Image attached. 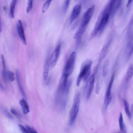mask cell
<instances>
[{
    "label": "cell",
    "mask_w": 133,
    "mask_h": 133,
    "mask_svg": "<svg viewBox=\"0 0 133 133\" xmlns=\"http://www.w3.org/2000/svg\"><path fill=\"white\" fill-rule=\"evenodd\" d=\"M4 112L6 116L10 119H12L13 117L10 113L6 109L4 110Z\"/></svg>",
    "instance_id": "29"
},
{
    "label": "cell",
    "mask_w": 133,
    "mask_h": 133,
    "mask_svg": "<svg viewBox=\"0 0 133 133\" xmlns=\"http://www.w3.org/2000/svg\"><path fill=\"white\" fill-rule=\"evenodd\" d=\"M26 127L29 130L31 133H38L33 128L27 125L26 126Z\"/></svg>",
    "instance_id": "30"
},
{
    "label": "cell",
    "mask_w": 133,
    "mask_h": 133,
    "mask_svg": "<svg viewBox=\"0 0 133 133\" xmlns=\"http://www.w3.org/2000/svg\"><path fill=\"white\" fill-rule=\"evenodd\" d=\"M69 76L62 74L58 84L56 94V101L59 103L62 102V96L64 95H67L65 93V90L68 83Z\"/></svg>",
    "instance_id": "4"
},
{
    "label": "cell",
    "mask_w": 133,
    "mask_h": 133,
    "mask_svg": "<svg viewBox=\"0 0 133 133\" xmlns=\"http://www.w3.org/2000/svg\"><path fill=\"white\" fill-rule=\"evenodd\" d=\"M1 57L3 69H6L4 55H2L1 56Z\"/></svg>",
    "instance_id": "28"
},
{
    "label": "cell",
    "mask_w": 133,
    "mask_h": 133,
    "mask_svg": "<svg viewBox=\"0 0 133 133\" xmlns=\"http://www.w3.org/2000/svg\"><path fill=\"white\" fill-rule=\"evenodd\" d=\"M133 74V67L132 64H131L129 67L126 74L124 78L125 85L126 86L129 82Z\"/></svg>",
    "instance_id": "14"
},
{
    "label": "cell",
    "mask_w": 133,
    "mask_h": 133,
    "mask_svg": "<svg viewBox=\"0 0 133 133\" xmlns=\"http://www.w3.org/2000/svg\"><path fill=\"white\" fill-rule=\"evenodd\" d=\"M17 30L18 35L22 42L24 44L26 45L27 44L24 30L22 23L20 19H18L16 24Z\"/></svg>",
    "instance_id": "9"
},
{
    "label": "cell",
    "mask_w": 133,
    "mask_h": 133,
    "mask_svg": "<svg viewBox=\"0 0 133 133\" xmlns=\"http://www.w3.org/2000/svg\"><path fill=\"white\" fill-rule=\"evenodd\" d=\"M11 113L17 117H20L19 113L15 109L12 108L11 109Z\"/></svg>",
    "instance_id": "27"
},
{
    "label": "cell",
    "mask_w": 133,
    "mask_h": 133,
    "mask_svg": "<svg viewBox=\"0 0 133 133\" xmlns=\"http://www.w3.org/2000/svg\"><path fill=\"white\" fill-rule=\"evenodd\" d=\"M76 57V53L75 51L71 53L65 64L63 74L69 76L72 73L75 66Z\"/></svg>",
    "instance_id": "5"
},
{
    "label": "cell",
    "mask_w": 133,
    "mask_h": 133,
    "mask_svg": "<svg viewBox=\"0 0 133 133\" xmlns=\"http://www.w3.org/2000/svg\"><path fill=\"white\" fill-rule=\"evenodd\" d=\"M110 14L108 4L98 18L93 30L91 34L90 39H93L98 32H103L109 20Z\"/></svg>",
    "instance_id": "1"
},
{
    "label": "cell",
    "mask_w": 133,
    "mask_h": 133,
    "mask_svg": "<svg viewBox=\"0 0 133 133\" xmlns=\"http://www.w3.org/2000/svg\"><path fill=\"white\" fill-rule=\"evenodd\" d=\"M123 101L125 113L128 117L130 119L131 118L132 114L130 110L129 104L126 100L124 99Z\"/></svg>",
    "instance_id": "20"
},
{
    "label": "cell",
    "mask_w": 133,
    "mask_h": 133,
    "mask_svg": "<svg viewBox=\"0 0 133 133\" xmlns=\"http://www.w3.org/2000/svg\"><path fill=\"white\" fill-rule=\"evenodd\" d=\"M1 74L2 77L3 81L4 82H6L7 77V72L6 71V69H3L2 71Z\"/></svg>",
    "instance_id": "25"
},
{
    "label": "cell",
    "mask_w": 133,
    "mask_h": 133,
    "mask_svg": "<svg viewBox=\"0 0 133 133\" xmlns=\"http://www.w3.org/2000/svg\"><path fill=\"white\" fill-rule=\"evenodd\" d=\"M87 26L81 24L75 33L74 37L77 40V43H79L85 31Z\"/></svg>",
    "instance_id": "12"
},
{
    "label": "cell",
    "mask_w": 133,
    "mask_h": 133,
    "mask_svg": "<svg viewBox=\"0 0 133 133\" xmlns=\"http://www.w3.org/2000/svg\"><path fill=\"white\" fill-rule=\"evenodd\" d=\"M111 40L108 41L103 48L98 58L99 63H100L107 55L111 43Z\"/></svg>",
    "instance_id": "10"
},
{
    "label": "cell",
    "mask_w": 133,
    "mask_h": 133,
    "mask_svg": "<svg viewBox=\"0 0 133 133\" xmlns=\"http://www.w3.org/2000/svg\"><path fill=\"white\" fill-rule=\"evenodd\" d=\"M81 6L80 5H75L74 7L70 18V23L72 22L78 17L81 11Z\"/></svg>",
    "instance_id": "11"
},
{
    "label": "cell",
    "mask_w": 133,
    "mask_h": 133,
    "mask_svg": "<svg viewBox=\"0 0 133 133\" xmlns=\"http://www.w3.org/2000/svg\"><path fill=\"white\" fill-rule=\"evenodd\" d=\"M95 9V6L93 5L85 11L83 15L81 24L84 25L88 26L93 15Z\"/></svg>",
    "instance_id": "8"
},
{
    "label": "cell",
    "mask_w": 133,
    "mask_h": 133,
    "mask_svg": "<svg viewBox=\"0 0 133 133\" xmlns=\"http://www.w3.org/2000/svg\"><path fill=\"white\" fill-rule=\"evenodd\" d=\"M51 0H47L43 4L42 8V11L43 13L45 12L48 9Z\"/></svg>",
    "instance_id": "21"
},
{
    "label": "cell",
    "mask_w": 133,
    "mask_h": 133,
    "mask_svg": "<svg viewBox=\"0 0 133 133\" xmlns=\"http://www.w3.org/2000/svg\"><path fill=\"white\" fill-rule=\"evenodd\" d=\"M33 7V1L29 0L28 1L27 6L26 8V12L27 13H29L32 10Z\"/></svg>",
    "instance_id": "23"
},
{
    "label": "cell",
    "mask_w": 133,
    "mask_h": 133,
    "mask_svg": "<svg viewBox=\"0 0 133 133\" xmlns=\"http://www.w3.org/2000/svg\"><path fill=\"white\" fill-rule=\"evenodd\" d=\"M49 67V59H48L46 60L44 67L43 78L44 81H46L47 79L48 76Z\"/></svg>",
    "instance_id": "16"
},
{
    "label": "cell",
    "mask_w": 133,
    "mask_h": 133,
    "mask_svg": "<svg viewBox=\"0 0 133 133\" xmlns=\"http://www.w3.org/2000/svg\"><path fill=\"white\" fill-rule=\"evenodd\" d=\"M19 103L21 105L24 114H26L30 111L29 106L26 101L24 99L20 100Z\"/></svg>",
    "instance_id": "15"
},
{
    "label": "cell",
    "mask_w": 133,
    "mask_h": 133,
    "mask_svg": "<svg viewBox=\"0 0 133 133\" xmlns=\"http://www.w3.org/2000/svg\"><path fill=\"white\" fill-rule=\"evenodd\" d=\"M17 2V0H13L10 3L9 15L11 18H13L14 17L15 9Z\"/></svg>",
    "instance_id": "17"
},
{
    "label": "cell",
    "mask_w": 133,
    "mask_h": 133,
    "mask_svg": "<svg viewBox=\"0 0 133 133\" xmlns=\"http://www.w3.org/2000/svg\"><path fill=\"white\" fill-rule=\"evenodd\" d=\"M16 77L17 82V83L19 88L20 91L22 94V95L25 97H26L25 95L21 84L20 82L19 74L18 71V70H16Z\"/></svg>",
    "instance_id": "19"
},
{
    "label": "cell",
    "mask_w": 133,
    "mask_h": 133,
    "mask_svg": "<svg viewBox=\"0 0 133 133\" xmlns=\"http://www.w3.org/2000/svg\"><path fill=\"white\" fill-rule=\"evenodd\" d=\"M80 98V94L79 92L77 93L75 97L72 107L69 112V124L70 125H72L74 124L78 114Z\"/></svg>",
    "instance_id": "3"
},
{
    "label": "cell",
    "mask_w": 133,
    "mask_h": 133,
    "mask_svg": "<svg viewBox=\"0 0 133 133\" xmlns=\"http://www.w3.org/2000/svg\"><path fill=\"white\" fill-rule=\"evenodd\" d=\"M92 64V61L89 59L85 60L82 63L76 81L77 86L79 85L82 79L85 82L87 81L91 73Z\"/></svg>",
    "instance_id": "2"
},
{
    "label": "cell",
    "mask_w": 133,
    "mask_h": 133,
    "mask_svg": "<svg viewBox=\"0 0 133 133\" xmlns=\"http://www.w3.org/2000/svg\"><path fill=\"white\" fill-rule=\"evenodd\" d=\"M132 0L128 1V3L127 5V7H128L129 6V5L130 4L132 3Z\"/></svg>",
    "instance_id": "33"
},
{
    "label": "cell",
    "mask_w": 133,
    "mask_h": 133,
    "mask_svg": "<svg viewBox=\"0 0 133 133\" xmlns=\"http://www.w3.org/2000/svg\"><path fill=\"white\" fill-rule=\"evenodd\" d=\"M69 0H66L64 3L63 6V11L64 13L66 12L69 7L70 3Z\"/></svg>",
    "instance_id": "26"
},
{
    "label": "cell",
    "mask_w": 133,
    "mask_h": 133,
    "mask_svg": "<svg viewBox=\"0 0 133 133\" xmlns=\"http://www.w3.org/2000/svg\"><path fill=\"white\" fill-rule=\"evenodd\" d=\"M95 74H93L90 76L89 79V85L87 95V99H89L91 96L94 85L95 81Z\"/></svg>",
    "instance_id": "13"
},
{
    "label": "cell",
    "mask_w": 133,
    "mask_h": 133,
    "mask_svg": "<svg viewBox=\"0 0 133 133\" xmlns=\"http://www.w3.org/2000/svg\"><path fill=\"white\" fill-rule=\"evenodd\" d=\"M61 47V44L58 45L49 58L50 68H53L56 65L60 53Z\"/></svg>",
    "instance_id": "7"
},
{
    "label": "cell",
    "mask_w": 133,
    "mask_h": 133,
    "mask_svg": "<svg viewBox=\"0 0 133 133\" xmlns=\"http://www.w3.org/2000/svg\"><path fill=\"white\" fill-rule=\"evenodd\" d=\"M18 127L22 133H31L29 130L25 127L20 124L18 125Z\"/></svg>",
    "instance_id": "24"
},
{
    "label": "cell",
    "mask_w": 133,
    "mask_h": 133,
    "mask_svg": "<svg viewBox=\"0 0 133 133\" xmlns=\"http://www.w3.org/2000/svg\"><path fill=\"white\" fill-rule=\"evenodd\" d=\"M115 78V74L113 73L107 87L104 99V105L106 109L111 102L112 99V89Z\"/></svg>",
    "instance_id": "6"
},
{
    "label": "cell",
    "mask_w": 133,
    "mask_h": 133,
    "mask_svg": "<svg viewBox=\"0 0 133 133\" xmlns=\"http://www.w3.org/2000/svg\"></svg>",
    "instance_id": "34"
},
{
    "label": "cell",
    "mask_w": 133,
    "mask_h": 133,
    "mask_svg": "<svg viewBox=\"0 0 133 133\" xmlns=\"http://www.w3.org/2000/svg\"><path fill=\"white\" fill-rule=\"evenodd\" d=\"M0 89L3 90H4L5 89L3 85L0 82Z\"/></svg>",
    "instance_id": "31"
},
{
    "label": "cell",
    "mask_w": 133,
    "mask_h": 133,
    "mask_svg": "<svg viewBox=\"0 0 133 133\" xmlns=\"http://www.w3.org/2000/svg\"><path fill=\"white\" fill-rule=\"evenodd\" d=\"M118 121L120 130L124 133H125L126 132V129L121 112H120V114Z\"/></svg>",
    "instance_id": "18"
},
{
    "label": "cell",
    "mask_w": 133,
    "mask_h": 133,
    "mask_svg": "<svg viewBox=\"0 0 133 133\" xmlns=\"http://www.w3.org/2000/svg\"><path fill=\"white\" fill-rule=\"evenodd\" d=\"M7 75L10 81H13L15 80L14 74L13 72L10 71H8L7 72Z\"/></svg>",
    "instance_id": "22"
},
{
    "label": "cell",
    "mask_w": 133,
    "mask_h": 133,
    "mask_svg": "<svg viewBox=\"0 0 133 133\" xmlns=\"http://www.w3.org/2000/svg\"><path fill=\"white\" fill-rule=\"evenodd\" d=\"M2 22H1V18L0 16V33H1L2 31Z\"/></svg>",
    "instance_id": "32"
}]
</instances>
